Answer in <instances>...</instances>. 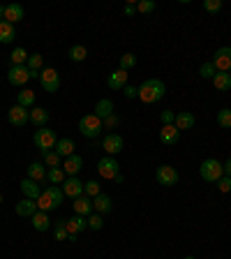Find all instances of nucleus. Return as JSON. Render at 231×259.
I'll return each mask as SVG.
<instances>
[{"label":"nucleus","instance_id":"16","mask_svg":"<svg viewBox=\"0 0 231 259\" xmlns=\"http://www.w3.org/2000/svg\"><path fill=\"white\" fill-rule=\"evenodd\" d=\"M81 169H83V157H81L79 153H74V155H70V157H65L63 171L67 174V176H76Z\"/></svg>","mask_w":231,"mask_h":259},{"label":"nucleus","instance_id":"5","mask_svg":"<svg viewBox=\"0 0 231 259\" xmlns=\"http://www.w3.org/2000/svg\"><path fill=\"white\" fill-rule=\"evenodd\" d=\"M155 178L157 183L164 185V188H171V185H176L178 181H180V174L176 171V167H171V164H160L155 171Z\"/></svg>","mask_w":231,"mask_h":259},{"label":"nucleus","instance_id":"10","mask_svg":"<svg viewBox=\"0 0 231 259\" xmlns=\"http://www.w3.org/2000/svg\"><path fill=\"white\" fill-rule=\"evenodd\" d=\"M123 146H125L123 137L116 135V132H109V135L102 139V148L107 151L109 157H116V155H118V153L123 151Z\"/></svg>","mask_w":231,"mask_h":259},{"label":"nucleus","instance_id":"38","mask_svg":"<svg viewBox=\"0 0 231 259\" xmlns=\"http://www.w3.org/2000/svg\"><path fill=\"white\" fill-rule=\"evenodd\" d=\"M83 194L95 199L97 194H102V190H100V183H97V181H88V183H83Z\"/></svg>","mask_w":231,"mask_h":259},{"label":"nucleus","instance_id":"46","mask_svg":"<svg viewBox=\"0 0 231 259\" xmlns=\"http://www.w3.org/2000/svg\"><path fill=\"white\" fill-rule=\"evenodd\" d=\"M160 120H162V125H173V123H176V111H171V109L162 111L160 113Z\"/></svg>","mask_w":231,"mask_h":259},{"label":"nucleus","instance_id":"25","mask_svg":"<svg viewBox=\"0 0 231 259\" xmlns=\"http://www.w3.org/2000/svg\"><path fill=\"white\" fill-rule=\"evenodd\" d=\"M47 171L49 169L44 167L42 162H30V164H28V178L37 181V183H42L44 178H47Z\"/></svg>","mask_w":231,"mask_h":259},{"label":"nucleus","instance_id":"53","mask_svg":"<svg viewBox=\"0 0 231 259\" xmlns=\"http://www.w3.org/2000/svg\"><path fill=\"white\" fill-rule=\"evenodd\" d=\"M183 259H197V257H183Z\"/></svg>","mask_w":231,"mask_h":259},{"label":"nucleus","instance_id":"15","mask_svg":"<svg viewBox=\"0 0 231 259\" xmlns=\"http://www.w3.org/2000/svg\"><path fill=\"white\" fill-rule=\"evenodd\" d=\"M178 139H180V130L176 127V125H162L160 130V141L164 146H173L178 144Z\"/></svg>","mask_w":231,"mask_h":259},{"label":"nucleus","instance_id":"6","mask_svg":"<svg viewBox=\"0 0 231 259\" xmlns=\"http://www.w3.org/2000/svg\"><path fill=\"white\" fill-rule=\"evenodd\" d=\"M7 81L16 88H23L30 81V70L26 65H10V72H7Z\"/></svg>","mask_w":231,"mask_h":259},{"label":"nucleus","instance_id":"9","mask_svg":"<svg viewBox=\"0 0 231 259\" xmlns=\"http://www.w3.org/2000/svg\"><path fill=\"white\" fill-rule=\"evenodd\" d=\"M7 120H10V125H14V127H23L26 123H30V111H28L26 107H21V104H14V107H10V111H7Z\"/></svg>","mask_w":231,"mask_h":259},{"label":"nucleus","instance_id":"37","mask_svg":"<svg viewBox=\"0 0 231 259\" xmlns=\"http://www.w3.org/2000/svg\"><path fill=\"white\" fill-rule=\"evenodd\" d=\"M217 125L224 130L231 127V109H220L217 111Z\"/></svg>","mask_w":231,"mask_h":259},{"label":"nucleus","instance_id":"45","mask_svg":"<svg viewBox=\"0 0 231 259\" xmlns=\"http://www.w3.org/2000/svg\"><path fill=\"white\" fill-rule=\"evenodd\" d=\"M204 10L208 14H217L222 12V0H204Z\"/></svg>","mask_w":231,"mask_h":259},{"label":"nucleus","instance_id":"50","mask_svg":"<svg viewBox=\"0 0 231 259\" xmlns=\"http://www.w3.org/2000/svg\"><path fill=\"white\" fill-rule=\"evenodd\" d=\"M123 12H125V16H132V14H134V12H136V5H134V3H127Z\"/></svg>","mask_w":231,"mask_h":259},{"label":"nucleus","instance_id":"8","mask_svg":"<svg viewBox=\"0 0 231 259\" xmlns=\"http://www.w3.org/2000/svg\"><path fill=\"white\" fill-rule=\"evenodd\" d=\"M39 83L47 93H58L60 91V74L54 67H44L42 74H39Z\"/></svg>","mask_w":231,"mask_h":259},{"label":"nucleus","instance_id":"17","mask_svg":"<svg viewBox=\"0 0 231 259\" xmlns=\"http://www.w3.org/2000/svg\"><path fill=\"white\" fill-rule=\"evenodd\" d=\"M19 188H21V192H23V197H26V199H35V201H37L39 194H42V188H39L37 181H32V178H23Z\"/></svg>","mask_w":231,"mask_h":259},{"label":"nucleus","instance_id":"22","mask_svg":"<svg viewBox=\"0 0 231 259\" xmlns=\"http://www.w3.org/2000/svg\"><path fill=\"white\" fill-rule=\"evenodd\" d=\"M23 7L19 5V3H10V5H5V21L7 23H12L14 26L16 21H23Z\"/></svg>","mask_w":231,"mask_h":259},{"label":"nucleus","instance_id":"52","mask_svg":"<svg viewBox=\"0 0 231 259\" xmlns=\"http://www.w3.org/2000/svg\"><path fill=\"white\" fill-rule=\"evenodd\" d=\"M0 21H5V7H0Z\"/></svg>","mask_w":231,"mask_h":259},{"label":"nucleus","instance_id":"39","mask_svg":"<svg viewBox=\"0 0 231 259\" xmlns=\"http://www.w3.org/2000/svg\"><path fill=\"white\" fill-rule=\"evenodd\" d=\"M44 167H49V169L60 167V155H58V153H56V151L44 153Z\"/></svg>","mask_w":231,"mask_h":259},{"label":"nucleus","instance_id":"33","mask_svg":"<svg viewBox=\"0 0 231 259\" xmlns=\"http://www.w3.org/2000/svg\"><path fill=\"white\" fill-rule=\"evenodd\" d=\"M26 67L30 72H42L44 70V56L42 54H30V56H28Z\"/></svg>","mask_w":231,"mask_h":259},{"label":"nucleus","instance_id":"14","mask_svg":"<svg viewBox=\"0 0 231 259\" xmlns=\"http://www.w3.org/2000/svg\"><path fill=\"white\" fill-rule=\"evenodd\" d=\"M63 192H65V197L76 199V197H81V194H83V183H81L76 176H67V181L63 183Z\"/></svg>","mask_w":231,"mask_h":259},{"label":"nucleus","instance_id":"34","mask_svg":"<svg viewBox=\"0 0 231 259\" xmlns=\"http://www.w3.org/2000/svg\"><path fill=\"white\" fill-rule=\"evenodd\" d=\"M28 56H30V54H28L23 47H16L14 51L10 54V63L12 65H26L28 63Z\"/></svg>","mask_w":231,"mask_h":259},{"label":"nucleus","instance_id":"54","mask_svg":"<svg viewBox=\"0 0 231 259\" xmlns=\"http://www.w3.org/2000/svg\"><path fill=\"white\" fill-rule=\"evenodd\" d=\"M0 204H3V194H0Z\"/></svg>","mask_w":231,"mask_h":259},{"label":"nucleus","instance_id":"35","mask_svg":"<svg viewBox=\"0 0 231 259\" xmlns=\"http://www.w3.org/2000/svg\"><path fill=\"white\" fill-rule=\"evenodd\" d=\"M16 104H21V107H32L35 104V93L30 91V88H23L19 95H16Z\"/></svg>","mask_w":231,"mask_h":259},{"label":"nucleus","instance_id":"28","mask_svg":"<svg viewBox=\"0 0 231 259\" xmlns=\"http://www.w3.org/2000/svg\"><path fill=\"white\" fill-rule=\"evenodd\" d=\"M210 81H213V86H215L217 91H222V93H226L231 88V74L229 72H217Z\"/></svg>","mask_w":231,"mask_h":259},{"label":"nucleus","instance_id":"26","mask_svg":"<svg viewBox=\"0 0 231 259\" xmlns=\"http://www.w3.org/2000/svg\"><path fill=\"white\" fill-rule=\"evenodd\" d=\"M194 123H197V118H194L190 111H180V113H176V127L183 132V130H192L194 127Z\"/></svg>","mask_w":231,"mask_h":259},{"label":"nucleus","instance_id":"48","mask_svg":"<svg viewBox=\"0 0 231 259\" xmlns=\"http://www.w3.org/2000/svg\"><path fill=\"white\" fill-rule=\"evenodd\" d=\"M217 190H220V192H231V178L222 176L220 181H217Z\"/></svg>","mask_w":231,"mask_h":259},{"label":"nucleus","instance_id":"4","mask_svg":"<svg viewBox=\"0 0 231 259\" xmlns=\"http://www.w3.org/2000/svg\"><path fill=\"white\" fill-rule=\"evenodd\" d=\"M32 141H35V146H37V151L49 153V151H54V146L56 141H58V137H56L54 130H49V127H37L35 130V135H32Z\"/></svg>","mask_w":231,"mask_h":259},{"label":"nucleus","instance_id":"18","mask_svg":"<svg viewBox=\"0 0 231 259\" xmlns=\"http://www.w3.org/2000/svg\"><path fill=\"white\" fill-rule=\"evenodd\" d=\"M93 210L95 213H100V215H107V213H111L113 210V201H111V197L109 194H97L95 199H93Z\"/></svg>","mask_w":231,"mask_h":259},{"label":"nucleus","instance_id":"13","mask_svg":"<svg viewBox=\"0 0 231 259\" xmlns=\"http://www.w3.org/2000/svg\"><path fill=\"white\" fill-rule=\"evenodd\" d=\"M127 76H129L127 72H125V70H120V67H118V70H113L111 74H109V79H107V86L111 88V91H123V88L127 86Z\"/></svg>","mask_w":231,"mask_h":259},{"label":"nucleus","instance_id":"21","mask_svg":"<svg viewBox=\"0 0 231 259\" xmlns=\"http://www.w3.org/2000/svg\"><path fill=\"white\" fill-rule=\"evenodd\" d=\"M30 220H32V229H35V232H42L44 234V232H49V229H51V218H49V213H44V210H37Z\"/></svg>","mask_w":231,"mask_h":259},{"label":"nucleus","instance_id":"32","mask_svg":"<svg viewBox=\"0 0 231 259\" xmlns=\"http://www.w3.org/2000/svg\"><path fill=\"white\" fill-rule=\"evenodd\" d=\"M86 58H88V49L83 47V44H74V47H70V60H74V63H83Z\"/></svg>","mask_w":231,"mask_h":259},{"label":"nucleus","instance_id":"19","mask_svg":"<svg viewBox=\"0 0 231 259\" xmlns=\"http://www.w3.org/2000/svg\"><path fill=\"white\" fill-rule=\"evenodd\" d=\"M72 206H74V213H76V215L88 218L90 213H95V210H93V199H90V197H86V194L76 197L74 204H72Z\"/></svg>","mask_w":231,"mask_h":259},{"label":"nucleus","instance_id":"2","mask_svg":"<svg viewBox=\"0 0 231 259\" xmlns=\"http://www.w3.org/2000/svg\"><path fill=\"white\" fill-rule=\"evenodd\" d=\"M102 130H104V120L97 118L95 113H86V116H81L79 132L86 137V139H97V137L102 135Z\"/></svg>","mask_w":231,"mask_h":259},{"label":"nucleus","instance_id":"27","mask_svg":"<svg viewBox=\"0 0 231 259\" xmlns=\"http://www.w3.org/2000/svg\"><path fill=\"white\" fill-rule=\"evenodd\" d=\"M30 123L35 125V127H44V125L49 123V111L44 107H35L30 111Z\"/></svg>","mask_w":231,"mask_h":259},{"label":"nucleus","instance_id":"24","mask_svg":"<svg viewBox=\"0 0 231 259\" xmlns=\"http://www.w3.org/2000/svg\"><path fill=\"white\" fill-rule=\"evenodd\" d=\"M113 113V102L109 100V97H102V100H97V104H95V116L97 118H109Z\"/></svg>","mask_w":231,"mask_h":259},{"label":"nucleus","instance_id":"30","mask_svg":"<svg viewBox=\"0 0 231 259\" xmlns=\"http://www.w3.org/2000/svg\"><path fill=\"white\" fill-rule=\"evenodd\" d=\"M49 197H51V204H54V208H60L63 206V199H65V192L60 185H49L47 188Z\"/></svg>","mask_w":231,"mask_h":259},{"label":"nucleus","instance_id":"29","mask_svg":"<svg viewBox=\"0 0 231 259\" xmlns=\"http://www.w3.org/2000/svg\"><path fill=\"white\" fill-rule=\"evenodd\" d=\"M16 37V30L12 23L7 21H0V44H12Z\"/></svg>","mask_w":231,"mask_h":259},{"label":"nucleus","instance_id":"41","mask_svg":"<svg viewBox=\"0 0 231 259\" xmlns=\"http://www.w3.org/2000/svg\"><path fill=\"white\" fill-rule=\"evenodd\" d=\"M102 227H104V220H102V215H100V213H90V215H88V229L100 232Z\"/></svg>","mask_w":231,"mask_h":259},{"label":"nucleus","instance_id":"55","mask_svg":"<svg viewBox=\"0 0 231 259\" xmlns=\"http://www.w3.org/2000/svg\"><path fill=\"white\" fill-rule=\"evenodd\" d=\"M229 74H231V72H229Z\"/></svg>","mask_w":231,"mask_h":259},{"label":"nucleus","instance_id":"47","mask_svg":"<svg viewBox=\"0 0 231 259\" xmlns=\"http://www.w3.org/2000/svg\"><path fill=\"white\" fill-rule=\"evenodd\" d=\"M120 125V118L116 116V113H111L109 118H104V130H116Z\"/></svg>","mask_w":231,"mask_h":259},{"label":"nucleus","instance_id":"36","mask_svg":"<svg viewBox=\"0 0 231 259\" xmlns=\"http://www.w3.org/2000/svg\"><path fill=\"white\" fill-rule=\"evenodd\" d=\"M215 74H217V67L213 65V60H208V63H204L199 67V76H201V79H213Z\"/></svg>","mask_w":231,"mask_h":259},{"label":"nucleus","instance_id":"3","mask_svg":"<svg viewBox=\"0 0 231 259\" xmlns=\"http://www.w3.org/2000/svg\"><path fill=\"white\" fill-rule=\"evenodd\" d=\"M199 176L204 178L206 183H217V181L224 176V167H222L220 160H215V157H208V160L201 162Z\"/></svg>","mask_w":231,"mask_h":259},{"label":"nucleus","instance_id":"42","mask_svg":"<svg viewBox=\"0 0 231 259\" xmlns=\"http://www.w3.org/2000/svg\"><path fill=\"white\" fill-rule=\"evenodd\" d=\"M54 236H56V241H65V238H70V234H67V227H65V220H58V222H56Z\"/></svg>","mask_w":231,"mask_h":259},{"label":"nucleus","instance_id":"7","mask_svg":"<svg viewBox=\"0 0 231 259\" xmlns=\"http://www.w3.org/2000/svg\"><path fill=\"white\" fill-rule=\"evenodd\" d=\"M97 174L102 178H107V181H113V178L120 174V164L116 157H102V160L97 162Z\"/></svg>","mask_w":231,"mask_h":259},{"label":"nucleus","instance_id":"11","mask_svg":"<svg viewBox=\"0 0 231 259\" xmlns=\"http://www.w3.org/2000/svg\"><path fill=\"white\" fill-rule=\"evenodd\" d=\"M65 227H67V234H70V241H76L79 238V234L83 232V229H88V218L83 215H72L70 220H65Z\"/></svg>","mask_w":231,"mask_h":259},{"label":"nucleus","instance_id":"20","mask_svg":"<svg viewBox=\"0 0 231 259\" xmlns=\"http://www.w3.org/2000/svg\"><path fill=\"white\" fill-rule=\"evenodd\" d=\"M14 210H16V215L19 218H32L39 208H37V201L35 199H21L19 204H16Z\"/></svg>","mask_w":231,"mask_h":259},{"label":"nucleus","instance_id":"43","mask_svg":"<svg viewBox=\"0 0 231 259\" xmlns=\"http://www.w3.org/2000/svg\"><path fill=\"white\" fill-rule=\"evenodd\" d=\"M136 65V56L134 54H123L120 56V70H132V67H134Z\"/></svg>","mask_w":231,"mask_h":259},{"label":"nucleus","instance_id":"49","mask_svg":"<svg viewBox=\"0 0 231 259\" xmlns=\"http://www.w3.org/2000/svg\"><path fill=\"white\" fill-rule=\"evenodd\" d=\"M123 95L127 97V100H134V97H139V86H125L123 88Z\"/></svg>","mask_w":231,"mask_h":259},{"label":"nucleus","instance_id":"1","mask_svg":"<svg viewBox=\"0 0 231 259\" xmlns=\"http://www.w3.org/2000/svg\"><path fill=\"white\" fill-rule=\"evenodd\" d=\"M167 95V86L162 79H146L139 86V100L146 104H155Z\"/></svg>","mask_w":231,"mask_h":259},{"label":"nucleus","instance_id":"12","mask_svg":"<svg viewBox=\"0 0 231 259\" xmlns=\"http://www.w3.org/2000/svg\"><path fill=\"white\" fill-rule=\"evenodd\" d=\"M213 65L217 72H231V47H220L213 56Z\"/></svg>","mask_w":231,"mask_h":259},{"label":"nucleus","instance_id":"44","mask_svg":"<svg viewBox=\"0 0 231 259\" xmlns=\"http://www.w3.org/2000/svg\"><path fill=\"white\" fill-rule=\"evenodd\" d=\"M155 0H141V3H136V12L139 14H151V12H155Z\"/></svg>","mask_w":231,"mask_h":259},{"label":"nucleus","instance_id":"40","mask_svg":"<svg viewBox=\"0 0 231 259\" xmlns=\"http://www.w3.org/2000/svg\"><path fill=\"white\" fill-rule=\"evenodd\" d=\"M37 208L44 210V213H49V210H54V204H51V197H49V192L44 190L42 194H39V199H37Z\"/></svg>","mask_w":231,"mask_h":259},{"label":"nucleus","instance_id":"23","mask_svg":"<svg viewBox=\"0 0 231 259\" xmlns=\"http://www.w3.org/2000/svg\"><path fill=\"white\" fill-rule=\"evenodd\" d=\"M74 141L70 139V137H63V139H58L56 141V146H54V151L58 153L60 157H70V155H74Z\"/></svg>","mask_w":231,"mask_h":259},{"label":"nucleus","instance_id":"51","mask_svg":"<svg viewBox=\"0 0 231 259\" xmlns=\"http://www.w3.org/2000/svg\"><path fill=\"white\" fill-rule=\"evenodd\" d=\"M222 167H224V176L231 178V157H229L226 162H222Z\"/></svg>","mask_w":231,"mask_h":259},{"label":"nucleus","instance_id":"31","mask_svg":"<svg viewBox=\"0 0 231 259\" xmlns=\"http://www.w3.org/2000/svg\"><path fill=\"white\" fill-rule=\"evenodd\" d=\"M47 181H51L54 185H63L67 181V174L63 171V167H54L47 171Z\"/></svg>","mask_w":231,"mask_h":259}]
</instances>
